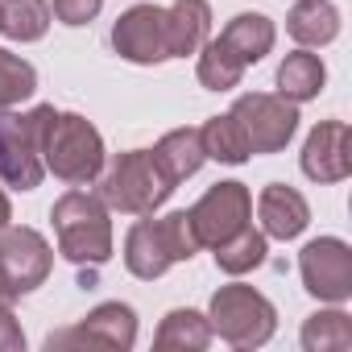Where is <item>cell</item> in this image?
Masks as SVG:
<instances>
[{
    "label": "cell",
    "instance_id": "cell-9",
    "mask_svg": "<svg viewBox=\"0 0 352 352\" xmlns=\"http://www.w3.org/2000/svg\"><path fill=\"white\" fill-rule=\"evenodd\" d=\"M298 274L307 294H315L319 302H348L352 298V249L340 236H319L298 253Z\"/></svg>",
    "mask_w": 352,
    "mask_h": 352
},
{
    "label": "cell",
    "instance_id": "cell-27",
    "mask_svg": "<svg viewBox=\"0 0 352 352\" xmlns=\"http://www.w3.org/2000/svg\"><path fill=\"white\" fill-rule=\"evenodd\" d=\"M104 9V0H54V17L63 25H87Z\"/></svg>",
    "mask_w": 352,
    "mask_h": 352
},
{
    "label": "cell",
    "instance_id": "cell-8",
    "mask_svg": "<svg viewBox=\"0 0 352 352\" xmlns=\"http://www.w3.org/2000/svg\"><path fill=\"white\" fill-rule=\"evenodd\" d=\"M232 120L241 124L249 153H278L290 145V137L298 129V104L270 96V91H245L232 104Z\"/></svg>",
    "mask_w": 352,
    "mask_h": 352
},
{
    "label": "cell",
    "instance_id": "cell-11",
    "mask_svg": "<svg viewBox=\"0 0 352 352\" xmlns=\"http://www.w3.org/2000/svg\"><path fill=\"white\" fill-rule=\"evenodd\" d=\"M187 216H191V228H195L199 245L216 249V245H224L228 236H236L241 228H249L253 195H249L245 183H216Z\"/></svg>",
    "mask_w": 352,
    "mask_h": 352
},
{
    "label": "cell",
    "instance_id": "cell-10",
    "mask_svg": "<svg viewBox=\"0 0 352 352\" xmlns=\"http://www.w3.org/2000/svg\"><path fill=\"white\" fill-rule=\"evenodd\" d=\"M137 344V315L129 302H100L79 327L50 331L46 348H104V352H129Z\"/></svg>",
    "mask_w": 352,
    "mask_h": 352
},
{
    "label": "cell",
    "instance_id": "cell-5",
    "mask_svg": "<svg viewBox=\"0 0 352 352\" xmlns=\"http://www.w3.org/2000/svg\"><path fill=\"white\" fill-rule=\"evenodd\" d=\"M170 191L174 187L162 179V170L153 166L149 149L116 153L108 174L100 179V199L112 212H124V216H153L170 199Z\"/></svg>",
    "mask_w": 352,
    "mask_h": 352
},
{
    "label": "cell",
    "instance_id": "cell-6",
    "mask_svg": "<svg viewBox=\"0 0 352 352\" xmlns=\"http://www.w3.org/2000/svg\"><path fill=\"white\" fill-rule=\"evenodd\" d=\"M208 323L232 348H261L278 331V311L261 290H253L245 282H232V286H220L212 294Z\"/></svg>",
    "mask_w": 352,
    "mask_h": 352
},
{
    "label": "cell",
    "instance_id": "cell-13",
    "mask_svg": "<svg viewBox=\"0 0 352 352\" xmlns=\"http://www.w3.org/2000/svg\"><path fill=\"white\" fill-rule=\"evenodd\" d=\"M302 174L311 183H340L352 174V137L344 120H319L302 145Z\"/></svg>",
    "mask_w": 352,
    "mask_h": 352
},
{
    "label": "cell",
    "instance_id": "cell-18",
    "mask_svg": "<svg viewBox=\"0 0 352 352\" xmlns=\"http://www.w3.org/2000/svg\"><path fill=\"white\" fill-rule=\"evenodd\" d=\"M323 83H327L323 58L311 54L307 46L294 50V54H286L282 67H278V96L290 100V104H307V100H315V96L323 91Z\"/></svg>",
    "mask_w": 352,
    "mask_h": 352
},
{
    "label": "cell",
    "instance_id": "cell-30",
    "mask_svg": "<svg viewBox=\"0 0 352 352\" xmlns=\"http://www.w3.org/2000/svg\"><path fill=\"white\" fill-rule=\"evenodd\" d=\"M5 311H9V298H5V294H0V315H5Z\"/></svg>",
    "mask_w": 352,
    "mask_h": 352
},
{
    "label": "cell",
    "instance_id": "cell-21",
    "mask_svg": "<svg viewBox=\"0 0 352 352\" xmlns=\"http://www.w3.org/2000/svg\"><path fill=\"white\" fill-rule=\"evenodd\" d=\"M50 30V5L46 0H0V34L13 42H38Z\"/></svg>",
    "mask_w": 352,
    "mask_h": 352
},
{
    "label": "cell",
    "instance_id": "cell-7",
    "mask_svg": "<svg viewBox=\"0 0 352 352\" xmlns=\"http://www.w3.org/2000/svg\"><path fill=\"white\" fill-rule=\"evenodd\" d=\"M50 265H54V253L38 228H25V224L0 228V294L9 302L21 294H34L50 278Z\"/></svg>",
    "mask_w": 352,
    "mask_h": 352
},
{
    "label": "cell",
    "instance_id": "cell-25",
    "mask_svg": "<svg viewBox=\"0 0 352 352\" xmlns=\"http://www.w3.org/2000/svg\"><path fill=\"white\" fill-rule=\"evenodd\" d=\"M265 261V232H257L253 224L249 228H241L236 236H228L224 245H216V265L224 270V274H249V270H257Z\"/></svg>",
    "mask_w": 352,
    "mask_h": 352
},
{
    "label": "cell",
    "instance_id": "cell-3",
    "mask_svg": "<svg viewBox=\"0 0 352 352\" xmlns=\"http://www.w3.org/2000/svg\"><path fill=\"white\" fill-rule=\"evenodd\" d=\"M42 162L54 179L83 187L104 170V137L79 112H54L42 137Z\"/></svg>",
    "mask_w": 352,
    "mask_h": 352
},
{
    "label": "cell",
    "instance_id": "cell-20",
    "mask_svg": "<svg viewBox=\"0 0 352 352\" xmlns=\"http://www.w3.org/2000/svg\"><path fill=\"white\" fill-rule=\"evenodd\" d=\"M220 38L241 54L245 67H253V63H261L274 50V21L265 13H241V17H232L220 30Z\"/></svg>",
    "mask_w": 352,
    "mask_h": 352
},
{
    "label": "cell",
    "instance_id": "cell-28",
    "mask_svg": "<svg viewBox=\"0 0 352 352\" xmlns=\"http://www.w3.org/2000/svg\"><path fill=\"white\" fill-rule=\"evenodd\" d=\"M17 348H25V331H21V323H17V315L9 307L0 315V352H17Z\"/></svg>",
    "mask_w": 352,
    "mask_h": 352
},
{
    "label": "cell",
    "instance_id": "cell-24",
    "mask_svg": "<svg viewBox=\"0 0 352 352\" xmlns=\"http://www.w3.org/2000/svg\"><path fill=\"white\" fill-rule=\"evenodd\" d=\"M302 348L307 352H348L352 348V319L344 311H315L302 323Z\"/></svg>",
    "mask_w": 352,
    "mask_h": 352
},
{
    "label": "cell",
    "instance_id": "cell-26",
    "mask_svg": "<svg viewBox=\"0 0 352 352\" xmlns=\"http://www.w3.org/2000/svg\"><path fill=\"white\" fill-rule=\"evenodd\" d=\"M38 91V71L13 54V50H0V112H9L17 108L21 100H30Z\"/></svg>",
    "mask_w": 352,
    "mask_h": 352
},
{
    "label": "cell",
    "instance_id": "cell-12",
    "mask_svg": "<svg viewBox=\"0 0 352 352\" xmlns=\"http://www.w3.org/2000/svg\"><path fill=\"white\" fill-rule=\"evenodd\" d=\"M112 50L129 63L153 67L170 58V42H166V9L157 5H133L129 13L116 17L112 25Z\"/></svg>",
    "mask_w": 352,
    "mask_h": 352
},
{
    "label": "cell",
    "instance_id": "cell-19",
    "mask_svg": "<svg viewBox=\"0 0 352 352\" xmlns=\"http://www.w3.org/2000/svg\"><path fill=\"white\" fill-rule=\"evenodd\" d=\"M212 344V323L191 311V307H179V311H170L153 336V348L157 352H204Z\"/></svg>",
    "mask_w": 352,
    "mask_h": 352
},
{
    "label": "cell",
    "instance_id": "cell-17",
    "mask_svg": "<svg viewBox=\"0 0 352 352\" xmlns=\"http://www.w3.org/2000/svg\"><path fill=\"white\" fill-rule=\"evenodd\" d=\"M286 30L298 46L319 50L327 42L340 38V9L331 0H298V5L286 13Z\"/></svg>",
    "mask_w": 352,
    "mask_h": 352
},
{
    "label": "cell",
    "instance_id": "cell-22",
    "mask_svg": "<svg viewBox=\"0 0 352 352\" xmlns=\"http://www.w3.org/2000/svg\"><path fill=\"white\" fill-rule=\"evenodd\" d=\"M241 79H245L241 54H236L224 38L204 42V54H199V83H204L208 91H232Z\"/></svg>",
    "mask_w": 352,
    "mask_h": 352
},
{
    "label": "cell",
    "instance_id": "cell-16",
    "mask_svg": "<svg viewBox=\"0 0 352 352\" xmlns=\"http://www.w3.org/2000/svg\"><path fill=\"white\" fill-rule=\"evenodd\" d=\"M149 157H153V166L162 170V179H166L170 187L187 183L191 174L208 162L199 129H174V133H166V137L149 149Z\"/></svg>",
    "mask_w": 352,
    "mask_h": 352
},
{
    "label": "cell",
    "instance_id": "cell-29",
    "mask_svg": "<svg viewBox=\"0 0 352 352\" xmlns=\"http://www.w3.org/2000/svg\"><path fill=\"white\" fill-rule=\"evenodd\" d=\"M9 220H13V208H9V195H5V191H0V228H5Z\"/></svg>",
    "mask_w": 352,
    "mask_h": 352
},
{
    "label": "cell",
    "instance_id": "cell-2",
    "mask_svg": "<svg viewBox=\"0 0 352 352\" xmlns=\"http://www.w3.org/2000/svg\"><path fill=\"white\" fill-rule=\"evenodd\" d=\"M199 236L187 212H170L162 220H137L124 236V265L133 278H162L174 261H191L199 253Z\"/></svg>",
    "mask_w": 352,
    "mask_h": 352
},
{
    "label": "cell",
    "instance_id": "cell-15",
    "mask_svg": "<svg viewBox=\"0 0 352 352\" xmlns=\"http://www.w3.org/2000/svg\"><path fill=\"white\" fill-rule=\"evenodd\" d=\"M212 34V5L208 0H174L166 9V42L170 58H187L199 54Z\"/></svg>",
    "mask_w": 352,
    "mask_h": 352
},
{
    "label": "cell",
    "instance_id": "cell-4",
    "mask_svg": "<svg viewBox=\"0 0 352 352\" xmlns=\"http://www.w3.org/2000/svg\"><path fill=\"white\" fill-rule=\"evenodd\" d=\"M50 116H54L50 104L0 116V179H5L9 187H17V191L42 187V174H46L42 137H46Z\"/></svg>",
    "mask_w": 352,
    "mask_h": 352
},
{
    "label": "cell",
    "instance_id": "cell-1",
    "mask_svg": "<svg viewBox=\"0 0 352 352\" xmlns=\"http://www.w3.org/2000/svg\"><path fill=\"white\" fill-rule=\"evenodd\" d=\"M54 236H58V253L75 265H104L112 257V220H108V204L91 191H67L54 208Z\"/></svg>",
    "mask_w": 352,
    "mask_h": 352
},
{
    "label": "cell",
    "instance_id": "cell-23",
    "mask_svg": "<svg viewBox=\"0 0 352 352\" xmlns=\"http://www.w3.org/2000/svg\"><path fill=\"white\" fill-rule=\"evenodd\" d=\"M199 137H204V153H208L212 162L241 166V162L253 157V153H249V141H245V133H241V124L232 120V112H228V116H212L208 124H199Z\"/></svg>",
    "mask_w": 352,
    "mask_h": 352
},
{
    "label": "cell",
    "instance_id": "cell-14",
    "mask_svg": "<svg viewBox=\"0 0 352 352\" xmlns=\"http://www.w3.org/2000/svg\"><path fill=\"white\" fill-rule=\"evenodd\" d=\"M257 220H261V232L274 236V241H294L307 224H311V208L307 199L286 187V183H274L257 195Z\"/></svg>",
    "mask_w": 352,
    "mask_h": 352
}]
</instances>
